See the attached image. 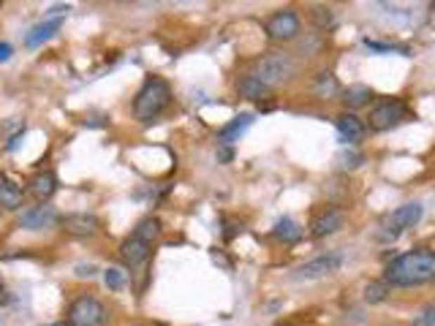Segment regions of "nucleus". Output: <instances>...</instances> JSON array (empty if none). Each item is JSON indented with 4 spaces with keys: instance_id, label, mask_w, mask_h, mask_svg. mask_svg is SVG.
Returning <instances> with one entry per match:
<instances>
[{
    "instance_id": "obj_4",
    "label": "nucleus",
    "mask_w": 435,
    "mask_h": 326,
    "mask_svg": "<svg viewBox=\"0 0 435 326\" xmlns=\"http://www.w3.org/2000/svg\"><path fill=\"white\" fill-rule=\"evenodd\" d=\"M253 77L261 79L272 90L275 84H280V82H286L294 77V60H291L286 52H270V55H264L261 60H256V65H253Z\"/></svg>"
},
{
    "instance_id": "obj_18",
    "label": "nucleus",
    "mask_w": 435,
    "mask_h": 326,
    "mask_svg": "<svg viewBox=\"0 0 435 326\" xmlns=\"http://www.w3.org/2000/svg\"><path fill=\"white\" fill-rule=\"evenodd\" d=\"M22 202H25V190H22L17 183H11V180H0V207L3 209H8V212H14V209H20Z\"/></svg>"
},
{
    "instance_id": "obj_30",
    "label": "nucleus",
    "mask_w": 435,
    "mask_h": 326,
    "mask_svg": "<svg viewBox=\"0 0 435 326\" xmlns=\"http://www.w3.org/2000/svg\"><path fill=\"white\" fill-rule=\"evenodd\" d=\"M77 275L79 278H93L96 275V266H77Z\"/></svg>"
},
{
    "instance_id": "obj_12",
    "label": "nucleus",
    "mask_w": 435,
    "mask_h": 326,
    "mask_svg": "<svg viewBox=\"0 0 435 326\" xmlns=\"http://www.w3.org/2000/svg\"><path fill=\"white\" fill-rule=\"evenodd\" d=\"M120 261H123L125 266H139V264H145L147 259H150V253H152V244L145 242V240H139V237H128V240H123L120 242Z\"/></svg>"
},
{
    "instance_id": "obj_16",
    "label": "nucleus",
    "mask_w": 435,
    "mask_h": 326,
    "mask_svg": "<svg viewBox=\"0 0 435 326\" xmlns=\"http://www.w3.org/2000/svg\"><path fill=\"white\" fill-rule=\"evenodd\" d=\"M30 193L39 199V202H46L55 190H58V177H55V171H36L33 177H30Z\"/></svg>"
},
{
    "instance_id": "obj_7",
    "label": "nucleus",
    "mask_w": 435,
    "mask_h": 326,
    "mask_svg": "<svg viewBox=\"0 0 435 326\" xmlns=\"http://www.w3.org/2000/svg\"><path fill=\"white\" fill-rule=\"evenodd\" d=\"M267 36L272 41H291L299 36V17L291 11V8H283V11H275L267 25H264Z\"/></svg>"
},
{
    "instance_id": "obj_21",
    "label": "nucleus",
    "mask_w": 435,
    "mask_h": 326,
    "mask_svg": "<svg viewBox=\"0 0 435 326\" xmlns=\"http://www.w3.org/2000/svg\"><path fill=\"white\" fill-rule=\"evenodd\" d=\"M134 237H139V240H145V242H155L158 237H161V221L158 218H142L139 223H136V228H134Z\"/></svg>"
},
{
    "instance_id": "obj_9",
    "label": "nucleus",
    "mask_w": 435,
    "mask_h": 326,
    "mask_svg": "<svg viewBox=\"0 0 435 326\" xmlns=\"http://www.w3.org/2000/svg\"><path fill=\"white\" fill-rule=\"evenodd\" d=\"M343 223H346L343 209H337V207H324V209L316 212V218H313L311 234L316 237V240H324V237L337 234V231L343 228Z\"/></svg>"
},
{
    "instance_id": "obj_23",
    "label": "nucleus",
    "mask_w": 435,
    "mask_h": 326,
    "mask_svg": "<svg viewBox=\"0 0 435 326\" xmlns=\"http://www.w3.org/2000/svg\"><path fill=\"white\" fill-rule=\"evenodd\" d=\"M387 294H389V285L384 283V280H375V283L365 285V302H370V305L384 302V299H387Z\"/></svg>"
},
{
    "instance_id": "obj_2",
    "label": "nucleus",
    "mask_w": 435,
    "mask_h": 326,
    "mask_svg": "<svg viewBox=\"0 0 435 326\" xmlns=\"http://www.w3.org/2000/svg\"><path fill=\"white\" fill-rule=\"evenodd\" d=\"M171 101V87L164 77H150L145 84L139 87L136 98H134V117L139 122H152L155 117H161L166 106Z\"/></svg>"
},
{
    "instance_id": "obj_13",
    "label": "nucleus",
    "mask_w": 435,
    "mask_h": 326,
    "mask_svg": "<svg viewBox=\"0 0 435 326\" xmlns=\"http://www.w3.org/2000/svg\"><path fill=\"white\" fill-rule=\"evenodd\" d=\"M250 125H253V115H250V112L237 115L234 120H228L226 125L218 131V144H221V147H231L234 142H240V136L248 131Z\"/></svg>"
},
{
    "instance_id": "obj_10",
    "label": "nucleus",
    "mask_w": 435,
    "mask_h": 326,
    "mask_svg": "<svg viewBox=\"0 0 435 326\" xmlns=\"http://www.w3.org/2000/svg\"><path fill=\"white\" fill-rule=\"evenodd\" d=\"M55 223H60V215H58V209H55V207H49V204L30 207L27 212H22V218H20V228H27V231L52 228Z\"/></svg>"
},
{
    "instance_id": "obj_14",
    "label": "nucleus",
    "mask_w": 435,
    "mask_h": 326,
    "mask_svg": "<svg viewBox=\"0 0 435 326\" xmlns=\"http://www.w3.org/2000/svg\"><path fill=\"white\" fill-rule=\"evenodd\" d=\"M335 128H337V133H340V139L349 144H356L365 139V122L359 120L356 115H351V112H343L337 120H335Z\"/></svg>"
},
{
    "instance_id": "obj_19",
    "label": "nucleus",
    "mask_w": 435,
    "mask_h": 326,
    "mask_svg": "<svg viewBox=\"0 0 435 326\" xmlns=\"http://www.w3.org/2000/svg\"><path fill=\"white\" fill-rule=\"evenodd\" d=\"M272 234L280 240V242H299L302 240V228L294 223L291 218H280L278 223H275V228H272Z\"/></svg>"
},
{
    "instance_id": "obj_15",
    "label": "nucleus",
    "mask_w": 435,
    "mask_h": 326,
    "mask_svg": "<svg viewBox=\"0 0 435 326\" xmlns=\"http://www.w3.org/2000/svg\"><path fill=\"white\" fill-rule=\"evenodd\" d=\"M60 27H63V17H55V20H46L39 22L27 36H25V46L27 49H36V46H41V44H46L49 39H55L58 33H60Z\"/></svg>"
},
{
    "instance_id": "obj_8",
    "label": "nucleus",
    "mask_w": 435,
    "mask_h": 326,
    "mask_svg": "<svg viewBox=\"0 0 435 326\" xmlns=\"http://www.w3.org/2000/svg\"><path fill=\"white\" fill-rule=\"evenodd\" d=\"M343 266V253H324V256H316L311 261L297 269V278L302 280H313V278H327L332 272H337Z\"/></svg>"
},
{
    "instance_id": "obj_33",
    "label": "nucleus",
    "mask_w": 435,
    "mask_h": 326,
    "mask_svg": "<svg viewBox=\"0 0 435 326\" xmlns=\"http://www.w3.org/2000/svg\"><path fill=\"white\" fill-rule=\"evenodd\" d=\"M0 291H3V280H0Z\"/></svg>"
},
{
    "instance_id": "obj_32",
    "label": "nucleus",
    "mask_w": 435,
    "mask_h": 326,
    "mask_svg": "<svg viewBox=\"0 0 435 326\" xmlns=\"http://www.w3.org/2000/svg\"><path fill=\"white\" fill-rule=\"evenodd\" d=\"M52 326H71L68 321H60V324H52Z\"/></svg>"
},
{
    "instance_id": "obj_25",
    "label": "nucleus",
    "mask_w": 435,
    "mask_h": 326,
    "mask_svg": "<svg viewBox=\"0 0 435 326\" xmlns=\"http://www.w3.org/2000/svg\"><path fill=\"white\" fill-rule=\"evenodd\" d=\"M104 280L112 291H120V288L125 285V272L123 269H117V266H109V269L104 272Z\"/></svg>"
},
{
    "instance_id": "obj_28",
    "label": "nucleus",
    "mask_w": 435,
    "mask_h": 326,
    "mask_svg": "<svg viewBox=\"0 0 435 326\" xmlns=\"http://www.w3.org/2000/svg\"><path fill=\"white\" fill-rule=\"evenodd\" d=\"M340 161H343L346 169H356V166L362 163V155H353V152H349V155H340Z\"/></svg>"
},
{
    "instance_id": "obj_31",
    "label": "nucleus",
    "mask_w": 435,
    "mask_h": 326,
    "mask_svg": "<svg viewBox=\"0 0 435 326\" xmlns=\"http://www.w3.org/2000/svg\"><path fill=\"white\" fill-rule=\"evenodd\" d=\"M218 161H231V150H221V152H218Z\"/></svg>"
},
{
    "instance_id": "obj_24",
    "label": "nucleus",
    "mask_w": 435,
    "mask_h": 326,
    "mask_svg": "<svg viewBox=\"0 0 435 326\" xmlns=\"http://www.w3.org/2000/svg\"><path fill=\"white\" fill-rule=\"evenodd\" d=\"M311 20L316 27L327 30L332 22H335V11H332V8H324V6H316V8L311 11Z\"/></svg>"
},
{
    "instance_id": "obj_11",
    "label": "nucleus",
    "mask_w": 435,
    "mask_h": 326,
    "mask_svg": "<svg viewBox=\"0 0 435 326\" xmlns=\"http://www.w3.org/2000/svg\"><path fill=\"white\" fill-rule=\"evenodd\" d=\"M60 226L65 234H71V237H93L101 223H98V218L96 215H90V212H74V215H65L60 218Z\"/></svg>"
},
{
    "instance_id": "obj_1",
    "label": "nucleus",
    "mask_w": 435,
    "mask_h": 326,
    "mask_svg": "<svg viewBox=\"0 0 435 326\" xmlns=\"http://www.w3.org/2000/svg\"><path fill=\"white\" fill-rule=\"evenodd\" d=\"M430 280H435V253L427 247H416V250L397 256L384 272V283L392 288L424 285Z\"/></svg>"
},
{
    "instance_id": "obj_5",
    "label": "nucleus",
    "mask_w": 435,
    "mask_h": 326,
    "mask_svg": "<svg viewBox=\"0 0 435 326\" xmlns=\"http://www.w3.org/2000/svg\"><path fill=\"white\" fill-rule=\"evenodd\" d=\"M109 313L96 296H79L68 307V324L71 326H106Z\"/></svg>"
},
{
    "instance_id": "obj_22",
    "label": "nucleus",
    "mask_w": 435,
    "mask_h": 326,
    "mask_svg": "<svg viewBox=\"0 0 435 326\" xmlns=\"http://www.w3.org/2000/svg\"><path fill=\"white\" fill-rule=\"evenodd\" d=\"M313 90H316V96L318 98H332V96H337V79L332 77L330 71H321L318 77H316V84H313Z\"/></svg>"
},
{
    "instance_id": "obj_6",
    "label": "nucleus",
    "mask_w": 435,
    "mask_h": 326,
    "mask_svg": "<svg viewBox=\"0 0 435 326\" xmlns=\"http://www.w3.org/2000/svg\"><path fill=\"white\" fill-rule=\"evenodd\" d=\"M405 115H408V109L400 98H387V101H378L370 109L368 122H370V131L384 133V131H392L394 125H400L405 120Z\"/></svg>"
},
{
    "instance_id": "obj_26",
    "label": "nucleus",
    "mask_w": 435,
    "mask_h": 326,
    "mask_svg": "<svg viewBox=\"0 0 435 326\" xmlns=\"http://www.w3.org/2000/svg\"><path fill=\"white\" fill-rule=\"evenodd\" d=\"M411 326H435V305L424 307V310L414 318V324Z\"/></svg>"
},
{
    "instance_id": "obj_20",
    "label": "nucleus",
    "mask_w": 435,
    "mask_h": 326,
    "mask_svg": "<svg viewBox=\"0 0 435 326\" xmlns=\"http://www.w3.org/2000/svg\"><path fill=\"white\" fill-rule=\"evenodd\" d=\"M370 98H373V93H370L368 84H351V87L343 93V103H346L349 109H359V106H365Z\"/></svg>"
},
{
    "instance_id": "obj_3",
    "label": "nucleus",
    "mask_w": 435,
    "mask_h": 326,
    "mask_svg": "<svg viewBox=\"0 0 435 326\" xmlns=\"http://www.w3.org/2000/svg\"><path fill=\"white\" fill-rule=\"evenodd\" d=\"M419 221H422V204H416V202L403 204V207H397L394 212H389V215L378 223L375 240H378V242H394V240H400L408 228H414Z\"/></svg>"
},
{
    "instance_id": "obj_17",
    "label": "nucleus",
    "mask_w": 435,
    "mask_h": 326,
    "mask_svg": "<svg viewBox=\"0 0 435 326\" xmlns=\"http://www.w3.org/2000/svg\"><path fill=\"white\" fill-rule=\"evenodd\" d=\"M237 90H240V96L248 98V101H264V98L270 96V87L261 79H256L253 74H245L242 79L237 82Z\"/></svg>"
},
{
    "instance_id": "obj_29",
    "label": "nucleus",
    "mask_w": 435,
    "mask_h": 326,
    "mask_svg": "<svg viewBox=\"0 0 435 326\" xmlns=\"http://www.w3.org/2000/svg\"><path fill=\"white\" fill-rule=\"evenodd\" d=\"M11 55H14V46L11 44H0V63H6V60H11Z\"/></svg>"
},
{
    "instance_id": "obj_27",
    "label": "nucleus",
    "mask_w": 435,
    "mask_h": 326,
    "mask_svg": "<svg viewBox=\"0 0 435 326\" xmlns=\"http://www.w3.org/2000/svg\"><path fill=\"white\" fill-rule=\"evenodd\" d=\"M365 46H368L370 52H381V55H387V52H394L392 44H381V41H370V39H365Z\"/></svg>"
}]
</instances>
